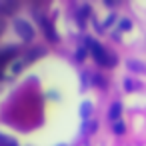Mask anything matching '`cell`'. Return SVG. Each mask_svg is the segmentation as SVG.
I'll return each instance as SVG.
<instances>
[{
    "label": "cell",
    "instance_id": "1",
    "mask_svg": "<svg viewBox=\"0 0 146 146\" xmlns=\"http://www.w3.org/2000/svg\"><path fill=\"white\" fill-rule=\"evenodd\" d=\"M86 46H88V50H90L92 58H94L100 66L108 68V66H114V64H116V56H114L112 52H108V50H106L100 42H96L94 38L86 36Z\"/></svg>",
    "mask_w": 146,
    "mask_h": 146
},
{
    "label": "cell",
    "instance_id": "2",
    "mask_svg": "<svg viewBox=\"0 0 146 146\" xmlns=\"http://www.w3.org/2000/svg\"><path fill=\"white\" fill-rule=\"evenodd\" d=\"M42 54H44V48H42V46H36V48H32L30 52H26L24 56L16 58V60L10 64V72H12V74H18V72H22V70H24V68H26L30 62H34L36 58H40Z\"/></svg>",
    "mask_w": 146,
    "mask_h": 146
},
{
    "label": "cell",
    "instance_id": "3",
    "mask_svg": "<svg viewBox=\"0 0 146 146\" xmlns=\"http://www.w3.org/2000/svg\"><path fill=\"white\" fill-rule=\"evenodd\" d=\"M14 30H16V34H18L24 42H28V40L34 38V28H32V24H30L28 20H24V18H16V20H14Z\"/></svg>",
    "mask_w": 146,
    "mask_h": 146
},
{
    "label": "cell",
    "instance_id": "4",
    "mask_svg": "<svg viewBox=\"0 0 146 146\" xmlns=\"http://www.w3.org/2000/svg\"><path fill=\"white\" fill-rule=\"evenodd\" d=\"M16 56V46H6L0 50V70H2L6 64H12Z\"/></svg>",
    "mask_w": 146,
    "mask_h": 146
},
{
    "label": "cell",
    "instance_id": "5",
    "mask_svg": "<svg viewBox=\"0 0 146 146\" xmlns=\"http://www.w3.org/2000/svg\"><path fill=\"white\" fill-rule=\"evenodd\" d=\"M40 24H42L44 36H46L50 42H58V34H56V30H54V24H52L50 20H46V18H40Z\"/></svg>",
    "mask_w": 146,
    "mask_h": 146
},
{
    "label": "cell",
    "instance_id": "6",
    "mask_svg": "<svg viewBox=\"0 0 146 146\" xmlns=\"http://www.w3.org/2000/svg\"><path fill=\"white\" fill-rule=\"evenodd\" d=\"M18 4L14 0H0V14H14Z\"/></svg>",
    "mask_w": 146,
    "mask_h": 146
},
{
    "label": "cell",
    "instance_id": "7",
    "mask_svg": "<svg viewBox=\"0 0 146 146\" xmlns=\"http://www.w3.org/2000/svg\"><path fill=\"white\" fill-rule=\"evenodd\" d=\"M88 16H90V4H80V6H78V14H76L78 24L84 26V20H86Z\"/></svg>",
    "mask_w": 146,
    "mask_h": 146
},
{
    "label": "cell",
    "instance_id": "8",
    "mask_svg": "<svg viewBox=\"0 0 146 146\" xmlns=\"http://www.w3.org/2000/svg\"><path fill=\"white\" fill-rule=\"evenodd\" d=\"M120 114H122V104H120V102H114V104L110 106V110H108V118H110L112 122H118V120H120Z\"/></svg>",
    "mask_w": 146,
    "mask_h": 146
},
{
    "label": "cell",
    "instance_id": "9",
    "mask_svg": "<svg viewBox=\"0 0 146 146\" xmlns=\"http://www.w3.org/2000/svg\"><path fill=\"white\" fill-rule=\"evenodd\" d=\"M126 66H128V70H132V72H146V64L140 62V60H134V58L126 60Z\"/></svg>",
    "mask_w": 146,
    "mask_h": 146
},
{
    "label": "cell",
    "instance_id": "10",
    "mask_svg": "<svg viewBox=\"0 0 146 146\" xmlns=\"http://www.w3.org/2000/svg\"><path fill=\"white\" fill-rule=\"evenodd\" d=\"M90 114H92V102H90V100H84V102L80 104V118L86 122V120L90 118Z\"/></svg>",
    "mask_w": 146,
    "mask_h": 146
},
{
    "label": "cell",
    "instance_id": "11",
    "mask_svg": "<svg viewBox=\"0 0 146 146\" xmlns=\"http://www.w3.org/2000/svg\"><path fill=\"white\" fill-rule=\"evenodd\" d=\"M140 88V82H136V80H132V78H124V90L126 92H134V90H138Z\"/></svg>",
    "mask_w": 146,
    "mask_h": 146
},
{
    "label": "cell",
    "instance_id": "12",
    "mask_svg": "<svg viewBox=\"0 0 146 146\" xmlns=\"http://www.w3.org/2000/svg\"><path fill=\"white\" fill-rule=\"evenodd\" d=\"M0 146H18V144H16L14 138H10V136H6V134L0 132Z\"/></svg>",
    "mask_w": 146,
    "mask_h": 146
},
{
    "label": "cell",
    "instance_id": "13",
    "mask_svg": "<svg viewBox=\"0 0 146 146\" xmlns=\"http://www.w3.org/2000/svg\"><path fill=\"white\" fill-rule=\"evenodd\" d=\"M92 84H98L100 88H104L106 86V78L100 76V74H92Z\"/></svg>",
    "mask_w": 146,
    "mask_h": 146
},
{
    "label": "cell",
    "instance_id": "14",
    "mask_svg": "<svg viewBox=\"0 0 146 146\" xmlns=\"http://www.w3.org/2000/svg\"><path fill=\"white\" fill-rule=\"evenodd\" d=\"M118 26H120V30H122V32H128V30H130V28H132V22H130V20H128V18H122V20H120V24H118Z\"/></svg>",
    "mask_w": 146,
    "mask_h": 146
},
{
    "label": "cell",
    "instance_id": "15",
    "mask_svg": "<svg viewBox=\"0 0 146 146\" xmlns=\"http://www.w3.org/2000/svg\"><path fill=\"white\" fill-rule=\"evenodd\" d=\"M124 132H126V124L120 122V120L114 122V134H124Z\"/></svg>",
    "mask_w": 146,
    "mask_h": 146
},
{
    "label": "cell",
    "instance_id": "16",
    "mask_svg": "<svg viewBox=\"0 0 146 146\" xmlns=\"http://www.w3.org/2000/svg\"><path fill=\"white\" fill-rule=\"evenodd\" d=\"M74 56H76V60H78V62H82V60L86 58V48H84V46H82V48H78Z\"/></svg>",
    "mask_w": 146,
    "mask_h": 146
},
{
    "label": "cell",
    "instance_id": "17",
    "mask_svg": "<svg viewBox=\"0 0 146 146\" xmlns=\"http://www.w3.org/2000/svg\"><path fill=\"white\" fill-rule=\"evenodd\" d=\"M96 128H98L96 122H88V124H84V132H94Z\"/></svg>",
    "mask_w": 146,
    "mask_h": 146
},
{
    "label": "cell",
    "instance_id": "18",
    "mask_svg": "<svg viewBox=\"0 0 146 146\" xmlns=\"http://www.w3.org/2000/svg\"><path fill=\"white\" fill-rule=\"evenodd\" d=\"M114 20H116V16H114V14H110V16L106 18V24H104V26H106V28H108V26H112V24H114Z\"/></svg>",
    "mask_w": 146,
    "mask_h": 146
},
{
    "label": "cell",
    "instance_id": "19",
    "mask_svg": "<svg viewBox=\"0 0 146 146\" xmlns=\"http://www.w3.org/2000/svg\"><path fill=\"white\" fill-rule=\"evenodd\" d=\"M2 30H4V20L0 18V34H2Z\"/></svg>",
    "mask_w": 146,
    "mask_h": 146
},
{
    "label": "cell",
    "instance_id": "20",
    "mask_svg": "<svg viewBox=\"0 0 146 146\" xmlns=\"http://www.w3.org/2000/svg\"><path fill=\"white\" fill-rule=\"evenodd\" d=\"M56 146H68V144H56Z\"/></svg>",
    "mask_w": 146,
    "mask_h": 146
}]
</instances>
